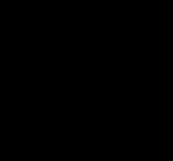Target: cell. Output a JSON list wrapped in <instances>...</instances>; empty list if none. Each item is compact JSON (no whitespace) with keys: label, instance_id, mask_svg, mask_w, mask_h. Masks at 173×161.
<instances>
[]
</instances>
